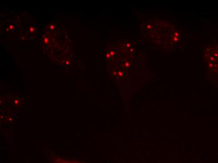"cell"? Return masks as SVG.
Wrapping results in <instances>:
<instances>
[{
	"label": "cell",
	"instance_id": "1",
	"mask_svg": "<svg viewBox=\"0 0 218 163\" xmlns=\"http://www.w3.org/2000/svg\"><path fill=\"white\" fill-rule=\"evenodd\" d=\"M51 163H83L81 162H80L78 161H75V160L72 159H66L63 158H60V157L57 156H53L51 158Z\"/></svg>",
	"mask_w": 218,
	"mask_h": 163
}]
</instances>
